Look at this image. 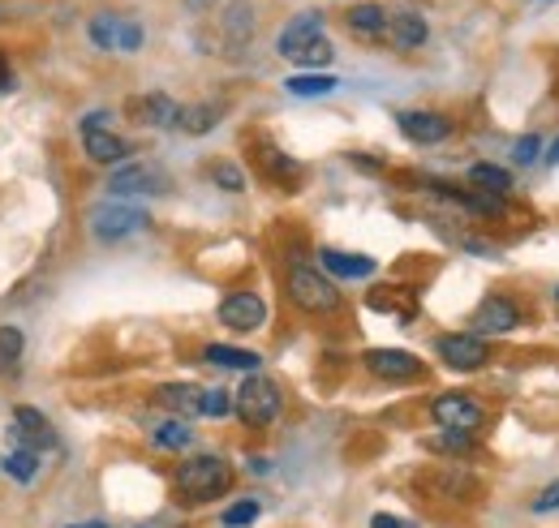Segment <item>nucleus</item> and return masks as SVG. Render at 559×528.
Here are the masks:
<instances>
[{"label":"nucleus","mask_w":559,"mask_h":528,"mask_svg":"<svg viewBox=\"0 0 559 528\" xmlns=\"http://www.w3.org/2000/svg\"><path fill=\"white\" fill-rule=\"evenodd\" d=\"M233 490V464L215 452H199L173 468V494L181 503H215Z\"/></svg>","instance_id":"obj_1"},{"label":"nucleus","mask_w":559,"mask_h":528,"mask_svg":"<svg viewBox=\"0 0 559 528\" xmlns=\"http://www.w3.org/2000/svg\"><path fill=\"white\" fill-rule=\"evenodd\" d=\"M284 292H288V301H293L301 314H310V319H328V314L341 310V288H336V279L323 275L319 266H301V263L288 266Z\"/></svg>","instance_id":"obj_2"},{"label":"nucleus","mask_w":559,"mask_h":528,"mask_svg":"<svg viewBox=\"0 0 559 528\" xmlns=\"http://www.w3.org/2000/svg\"><path fill=\"white\" fill-rule=\"evenodd\" d=\"M430 421L439 425V434H465V439H478L487 430V404L465 392H443L426 404Z\"/></svg>","instance_id":"obj_3"},{"label":"nucleus","mask_w":559,"mask_h":528,"mask_svg":"<svg viewBox=\"0 0 559 528\" xmlns=\"http://www.w3.org/2000/svg\"><path fill=\"white\" fill-rule=\"evenodd\" d=\"M233 412L241 417V425L250 430H267L284 412V392L263 374H246V383L233 392Z\"/></svg>","instance_id":"obj_4"},{"label":"nucleus","mask_w":559,"mask_h":528,"mask_svg":"<svg viewBox=\"0 0 559 528\" xmlns=\"http://www.w3.org/2000/svg\"><path fill=\"white\" fill-rule=\"evenodd\" d=\"M146 224H151V215H146L142 206H134V202L108 199V202H99V206H91V237L104 241V245L130 241Z\"/></svg>","instance_id":"obj_5"},{"label":"nucleus","mask_w":559,"mask_h":528,"mask_svg":"<svg viewBox=\"0 0 559 528\" xmlns=\"http://www.w3.org/2000/svg\"><path fill=\"white\" fill-rule=\"evenodd\" d=\"M435 357L452 370V374H474L490 361V344L474 331H448L435 339Z\"/></svg>","instance_id":"obj_6"},{"label":"nucleus","mask_w":559,"mask_h":528,"mask_svg":"<svg viewBox=\"0 0 559 528\" xmlns=\"http://www.w3.org/2000/svg\"><path fill=\"white\" fill-rule=\"evenodd\" d=\"M474 335H512V331L525 323V310H521V301L516 297H508V292H490L478 301V310H474Z\"/></svg>","instance_id":"obj_7"},{"label":"nucleus","mask_w":559,"mask_h":528,"mask_svg":"<svg viewBox=\"0 0 559 528\" xmlns=\"http://www.w3.org/2000/svg\"><path fill=\"white\" fill-rule=\"evenodd\" d=\"M168 190V172L159 164H121L108 177V199H142V194H164Z\"/></svg>","instance_id":"obj_8"},{"label":"nucleus","mask_w":559,"mask_h":528,"mask_svg":"<svg viewBox=\"0 0 559 528\" xmlns=\"http://www.w3.org/2000/svg\"><path fill=\"white\" fill-rule=\"evenodd\" d=\"M361 365H366L374 379H383V383H418L421 374H426L421 357H414L409 348H370V352L361 357Z\"/></svg>","instance_id":"obj_9"},{"label":"nucleus","mask_w":559,"mask_h":528,"mask_svg":"<svg viewBox=\"0 0 559 528\" xmlns=\"http://www.w3.org/2000/svg\"><path fill=\"white\" fill-rule=\"evenodd\" d=\"M215 319L237 335H254V331L267 323V301L259 292H228L215 310Z\"/></svg>","instance_id":"obj_10"},{"label":"nucleus","mask_w":559,"mask_h":528,"mask_svg":"<svg viewBox=\"0 0 559 528\" xmlns=\"http://www.w3.org/2000/svg\"><path fill=\"white\" fill-rule=\"evenodd\" d=\"M9 434H13V447H26V452H48L57 443L48 417L31 404H17L13 408V421H9Z\"/></svg>","instance_id":"obj_11"},{"label":"nucleus","mask_w":559,"mask_h":528,"mask_svg":"<svg viewBox=\"0 0 559 528\" xmlns=\"http://www.w3.org/2000/svg\"><path fill=\"white\" fill-rule=\"evenodd\" d=\"M396 130L405 133L409 142H418V146H435V142H443V137H452V117H443V112H430V108H405V112H396Z\"/></svg>","instance_id":"obj_12"},{"label":"nucleus","mask_w":559,"mask_h":528,"mask_svg":"<svg viewBox=\"0 0 559 528\" xmlns=\"http://www.w3.org/2000/svg\"><path fill=\"white\" fill-rule=\"evenodd\" d=\"M323 9H301L284 31H280V39H276V52L284 57V61H293L306 44H314V39H323Z\"/></svg>","instance_id":"obj_13"},{"label":"nucleus","mask_w":559,"mask_h":528,"mask_svg":"<svg viewBox=\"0 0 559 528\" xmlns=\"http://www.w3.org/2000/svg\"><path fill=\"white\" fill-rule=\"evenodd\" d=\"M130 112H134V121L151 125V130H177L181 104H177L173 95L155 91V95H142V99H134V104H130Z\"/></svg>","instance_id":"obj_14"},{"label":"nucleus","mask_w":559,"mask_h":528,"mask_svg":"<svg viewBox=\"0 0 559 528\" xmlns=\"http://www.w3.org/2000/svg\"><path fill=\"white\" fill-rule=\"evenodd\" d=\"M82 146H86V159L91 164H104V168H117V164H130V142L112 130H91L82 133Z\"/></svg>","instance_id":"obj_15"},{"label":"nucleus","mask_w":559,"mask_h":528,"mask_svg":"<svg viewBox=\"0 0 559 528\" xmlns=\"http://www.w3.org/2000/svg\"><path fill=\"white\" fill-rule=\"evenodd\" d=\"M254 159H259V172L267 177V181H276L280 190H297V181L306 177V168L297 164V159H288L284 151H276V146H254Z\"/></svg>","instance_id":"obj_16"},{"label":"nucleus","mask_w":559,"mask_h":528,"mask_svg":"<svg viewBox=\"0 0 559 528\" xmlns=\"http://www.w3.org/2000/svg\"><path fill=\"white\" fill-rule=\"evenodd\" d=\"M155 404L168 408L181 421L203 417V387H194V383H164V387H155Z\"/></svg>","instance_id":"obj_17"},{"label":"nucleus","mask_w":559,"mask_h":528,"mask_svg":"<svg viewBox=\"0 0 559 528\" xmlns=\"http://www.w3.org/2000/svg\"><path fill=\"white\" fill-rule=\"evenodd\" d=\"M388 9L383 4H374V0H361V4H353L349 13H345V26H349L357 39H383L388 35Z\"/></svg>","instance_id":"obj_18"},{"label":"nucleus","mask_w":559,"mask_h":528,"mask_svg":"<svg viewBox=\"0 0 559 528\" xmlns=\"http://www.w3.org/2000/svg\"><path fill=\"white\" fill-rule=\"evenodd\" d=\"M203 361L215 370H237V374H259L263 357L250 352V348H233V344H207L203 348Z\"/></svg>","instance_id":"obj_19"},{"label":"nucleus","mask_w":559,"mask_h":528,"mask_svg":"<svg viewBox=\"0 0 559 528\" xmlns=\"http://www.w3.org/2000/svg\"><path fill=\"white\" fill-rule=\"evenodd\" d=\"M388 39H392L401 52H414V48H421V44L430 39V26L421 22L418 13L401 9V13H392V17H388Z\"/></svg>","instance_id":"obj_20"},{"label":"nucleus","mask_w":559,"mask_h":528,"mask_svg":"<svg viewBox=\"0 0 559 528\" xmlns=\"http://www.w3.org/2000/svg\"><path fill=\"white\" fill-rule=\"evenodd\" d=\"M319 263H323V275H332V279H370L374 275V259H366V254L319 250Z\"/></svg>","instance_id":"obj_21"},{"label":"nucleus","mask_w":559,"mask_h":528,"mask_svg":"<svg viewBox=\"0 0 559 528\" xmlns=\"http://www.w3.org/2000/svg\"><path fill=\"white\" fill-rule=\"evenodd\" d=\"M341 86V77L336 73H328V69H319V73H293L288 82H284V91L288 95H297V99H319V95H332Z\"/></svg>","instance_id":"obj_22"},{"label":"nucleus","mask_w":559,"mask_h":528,"mask_svg":"<svg viewBox=\"0 0 559 528\" xmlns=\"http://www.w3.org/2000/svg\"><path fill=\"white\" fill-rule=\"evenodd\" d=\"M219 117H224L219 104H186L181 117H177V130L190 133V137H203V133H211L219 125Z\"/></svg>","instance_id":"obj_23"},{"label":"nucleus","mask_w":559,"mask_h":528,"mask_svg":"<svg viewBox=\"0 0 559 528\" xmlns=\"http://www.w3.org/2000/svg\"><path fill=\"white\" fill-rule=\"evenodd\" d=\"M469 185L490 194V199H508L512 194V172L499 168V164H474L469 168Z\"/></svg>","instance_id":"obj_24"},{"label":"nucleus","mask_w":559,"mask_h":528,"mask_svg":"<svg viewBox=\"0 0 559 528\" xmlns=\"http://www.w3.org/2000/svg\"><path fill=\"white\" fill-rule=\"evenodd\" d=\"M151 443H155L159 452H186V447L194 443V430H190L181 417H168V421H159V425L151 430Z\"/></svg>","instance_id":"obj_25"},{"label":"nucleus","mask_w":559,"mask_h":528,"mask_svg":"<svg viewBox=\"0 0 559 528\" xmlns=\"http://www.w3.org/2000/svg\"><path fill=\"white\" fill-rule=\"evenodd\" d=\"M224 35H228L233 44H246V39L254 35V4H250V0H233V4L224 9Z\"/></svg>","instance_id":"obj_26"},{"label":"nucleus","mask_w":559,"mask_h":528,"mask_svg":"<svg viewBox=\"0 0 559 528\" xmlns=\"http://www.w3.org/2000/svg\"><path fill=\"white\" fill-rule=\"evenodd\" d=\"M86 35H91V44H95V48H104V52H117V35H121V13H112V9L95 13V17H91V26H86Z\"/></svg>","instance_id":"obj_27"},{"label":"nucleus","mask_w":559,"mask_h":528,"mask_svg":"<svg viewBox=\"0 0 559 528\" xmlns=\"http://www.w3.org/2000/svg\"><path fill=\"white\" fill-rule=\"evenodd\" d=\"M22 348H26V335L13 323H4L0 327V374H13L22 365Z\"/></svg>","instance_id":"obj_28"},{"label":"nucleus","mask_w":559,"mask_h":528,"mask_svg":"<svg viewBox=\"0 0 559 528\" xmlns=\"http://www.w3.org/2000/svg\"><path fill=\"white\" fill-rule=\"evenodd\" d=\"M207 177L224 190V194H246V172H241L233 159H211Z\"/></svg>","instance_id":"obj_29"},{"label":"nucleus","mask_w":559,"mask_h":528,"mask_svg":"<svg viewBox=\"0 0 559 528\" xmlns=\"http://www.w3.org/2000/svg\"><path fill=\"white\" fill-rule=\"evenodd\" d=\"M259 516H263V503H259V499H237V503H228V507H224L219 525L224 528H250Z\"/></svg>","instance_id":"obj_30"},{"label":"nucleus","mask_w":559,"mask_h":528,"mask_svg":"<svg viewBox=\"0 0 559 528\" xmlns=\"http://www.w3.org/2000/svg\"><path fill=\"white\" fill-rule=\"evenodd\" d=\"M4 472H9L13 481H35V472H39V452L13 447V452L4 456Z\"/></svg>","instance_id":"obj_31"},{"label":"nucleus","mask_w":559,"mask_h":528,"mask_svg":"<svg viewBox=\"0 0 559 528\" xmlns=\"http://www.w3.org/2000/svg\"><path fill=\"white\" fill-rule=\"evenodd\" d=\"M332 57H336V48H332L328 39H314V44H306V48H301L293 61L306 69V73H319V69L332 65Z\"/></svg>","instance_id":"obj_32"},{"label":"nucleus","mask_w":559,"mask_h":528,"mask_svg":"<svg viewBox=\"0 0 559 528\" xmlns=\"http://www.w3.org/2000/svg\"><path fill=\"white\" fill-rule=\"evenodd\" d=\"M543 133H521L516 142H512V164L516 168H530V164H538L543 159Z\"/></svg>","instance_id":"obj_33"},{"label":"nucleus","mask_w":559,"mask_h":528,"mask_svg":"<svg viewBox=\"0 0 559 528\" xmlns=\"http://www.w3.org/2000/svg\"><path fill=\"white\" fill-rule=\"evenodd\" d=\"M228 412H233V392H224V387H203V417L219 421V417H228Z\"/></svg>","instance_id":"obj_34"},{"label":"nucleus","mask_w":559,"mask_h":528,"mask_svg":"<svg viewBox=\"0 0 559 528\" xmlns=\"http://www.w3.org/2000/svg\"><path fill=\"white\" fill-rule=\"evenodd\" d=\"M146 31H142L134 17H121V35H117V52H139Z\"/></svg>","instance_id":"obj_35"},{"label":"nucleus","mask_w":559,"mask_h":528,"mask_svg":"<svg viewBox=\"0 0 559 528\" xmlns=\"http://www.w3.org/2000/svg\"><path fill=\"white\" fill-rule=\"evenodd\" d=\"M530 512H534V516H556L559 512V477L551 481V485L538 490V499L530 503Z\"/></svg>","instance_id":"obj_36"},{"label":"nucleus","mask_w":559,"mask_h":528,"mask_svg":"<svg viewBox=\"0 0 559 528\" xmlns=\"http://www.w3.org/2000/svg\"><path fill=\"white\" fill-rule=\"evenodd\" d=\"M370 528H418L414 520H401V516H388V512H374L370 516Z\"/></svg>","instance_id":"obj_37"},{"label":"nucleus","mask_w":559,"mask_h":528,"mask_svg":"<svg viewBox=\"0 0 559 528\" xmlns=\"http://www.w3.org/2000/svg\"><path fill=\"white\" fill-rule=\"evenodd\" d=\"M13 86H17V82H13V69L4 65V57H0V95H9Z\"/></svg>","instance_id":"obj_38"},{"label":"nucleus","mask_w":559,"mask_h":528,"mask_svg":"<svg viewBox=\"0 0 559 528\" xmlns=\"http://www.w3.org/2000/svg\"><path fill=\"white\" fill-rule=\"evenodd\" d=\"M543 164H547V168H559V137L543 151Z\"/></svg>","instance_id":"obj_39"},{"label":"nucleus","mask_w":559,"mask_h":528,"mask_svg":"<svg viewBox=\"0 0 559 528\" xmlns=\"http://www.w3.org/2000/svg\"><path fill=\"white\" fill-rule=\"evenodd\" d=\"M211 4H219V0H186V9H194V13H207Z\"/></svg>","instance_id":"obj_40"},{"label":"nucleus","mask_w":559,"mask_h":528,"mask_svg":"<svg viewBox=\"0 0 559 528\" xmlns=\"http://www.w3.org/2000/svg\"><path fill=\"white\" fill-rule=\"evenodd\" d=\"M70 528H108V525H99V520H86V525H70Z\"/></svg>","instance_id":"obj_41"},{"label":"nucleus","mask_w":559,"mask_h":528,"mask_svg":"<svg viewBox=\"0 0 559 528\" xmlns=\"http://www.w3.org/2000/svg\"><path fill=\"white\" fill-rule=\"evenodd\" d=\"M556 301H559V288H556Z\"/></svg>","instance_id":"obj_42"}]
</instances>
